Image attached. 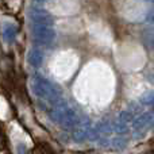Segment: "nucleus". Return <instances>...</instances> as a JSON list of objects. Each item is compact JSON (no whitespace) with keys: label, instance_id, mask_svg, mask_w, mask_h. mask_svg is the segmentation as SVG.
<instances>
[{"label":"nucleus","instance_id":"nucleus-8","mask_svg":"<svg viewBox=\"0 0 154 154\" xmlns=\"http://www.w3.org/2000/svg\"><path fill=\"white\" fill-rule=\"evenodd\" d=\"M139 101H141L142 106H149V104L154 103V92L153 91H147L143 95L139 97Z\"/></svg>","mask_w":154,"mask_h":154},{"label":"nucleus","instance_id":"nucleus-2","mask_svg":"<svg viewBox=\"0 0 154 154\" xmlns=\"http://www.w3.org/2000/svg\"><path fill=\"white\" fill-rule=\"evenodd\" d=\"M49 116H50V119L54 123H57V125L62 126L65 128H69V130L70 128L75 130V128L80 127L81 125L89 123V122L82 123V118L79 115V112L73 107L68 106L66 103H61V101L50 109Z\"/></svg>","mask_w":154,"mask_h":154},{"label":"nucleus","instance_id":"nucleus-4","mask_svg":"<svg viewBox=\"0 0 154 154\" xmlns=\"http://www.w3.org/2000/svg\"><path fill=\"white\" fill-rule=\"evenodd\" d=\"M32 39L38 45L49 46L56 39V31L50 26H31Z\"/></svg>","mask_w":154,"mask_h":154},{"label":"nucleus","instance_id":"nucleus-3","mask_svg":"<svg viewBox=\"0 0 154 154\" xmlns=\"http://www.w3.org/2000/svg\"><path fill=\"white\" fill-rule=\"evenodd\" d=\"M30 20H31V26H50L53 27L54 19L51 16V14L48 10H45L43 7H41L39 4H32V7L30 8Z\"/></svg>","mask_w":154,"mask_h":154},{"label":"nucleus","instance_id":"nucleus-6","mask_svg":"<svg viewBox=\"0 0 154 154\" xmlns=\"http://www.w3.org/2000/svg\"><path fill=\"white\" fill-rule=\"evenodd\" d=\"M152 125H153V116L152 114H147V112H145V114H142L137 119H134V123H133L135 131L147 128V126H152Z\"/></svg>","mask_w":154,"mask_h":154},{"label":"nucleus","instance_id":"nucleus-12","mask_svg":"<svg viewBox=\"0 0 154 154\" xmlns=\"http://www.w3.org/2000/svg\"><path fill=\"white\" fill-rule=\"evenodd\" d=\"M18 154H29L27 152V147L24 143H19L18 145Z\"/></svg>","mask_w":154,"mask_h":154},{"label":"nucleus","instance_id":"nucleus-14","mask_svg":"<svg viewBox=\"0 0 154 154\" xmlns=\"http://www.w3.org/2000/svg\"><path fill=\"white\" fill-rule=\"evenodd\" d=\"M153 111H154V104H153Z\"/></svg>","mask_w":154,"mask_h":154},{"label":"nucleus","instance_id":"nucleus-7","mask_svg":"<svg viewBox=\"0 0 154 154\" xmlns=\"http://www.w3.org/2000/svg\"><path fill=\"white\" fill-rule=\"evenodd\" d=\"M18 35V27L12 23H5L3 26V38L7 42H12Z\"/></svg>","mask_w":154,"mask_h":154},{"label":"nucleus","instance_id":"nucleus-11","mask_svg":"<svg viewBox=\"0 0 154 154\" xmlns=\"http://www.w3.org/2000/svg\"><path fill=\"white\" fill-rule=\"evenodd\" d=\"M133 119H134V116L130 111H122L119 114V122H122V123L127 125V122H131Z\"/></svg>","mask_w":154,"mask_h":154},{"label":"nucleus","instance_id":"nucleus-5","mask_svg":"<svg viewBox=\"0 0 154 154\" xmlns=\"http://www.w3.org/2000/svg\"><path fill=\"white\" fill-rule=\"evenodd\" d=\"M27 62L31 65L32 68H39L43 62V53L41 49L32 48L27 53Z\"/></svg>","mask_w":154,"mask_h":154},{"label":"nucleus","instance_id":"nucleus-9","mask_svg":"<svg viewBox=\"0 0 154 154\" xmlns=\"http://www.w3.org/2000/svg\"><path fill=\"white\" fill-rule=\"evenodd\" d=\"M112 131H115V133L118 134V135H123V134H127L128 133V127L126 123H122V122H115L114 127H112Z\"/></svg>","mask_w":154,"mask_h":154},{"label":"nucleus","instance_id":"nucleus-13","mask_svg":"<svg viewBox=\"0 0 154 154\" xmlns=\"http://www.w3.org/2000/svg\"><path fill=\"white\" fill-rule=\"evenodd\" d=\"M147 20L150 22V23H154V10L152 11V14L149 15V18H147Z\"/></svg>","mask_w":154,"mask_h":154},{"label":"nucleus","instance_id":"nucleus-10","mask_svg":"<svg viewBox=\"0 0 154 154\" xmlns=\"http://www.w3.org/2000/svg\"><path fill=\"white\" fill-rule=\"evenodd\" d=\"M112 146H114L115 149H118V150L125 149V147L127 146V139L122 138V137H119V138H115L114 141H112Z\"/></svg>","mask_w":154,"mask_h":154},{"label":"nucleus","instance_id":"nucleus-1","mask_svg":"<svg viewBox=\"0 0 154 154\" xmlns=\"http://www.w3.org/2000/svg\"><path fill=\"white\" fill-rule=\"evenodd\" d=\"M30 88H31V92L34 93L35 97L49 101L53 106H56V104H58L61 101V96H62L61 88L41 75H34L31 77Z\"/></svg>","mask_w":154,"mask_h":154}]
</instances>
